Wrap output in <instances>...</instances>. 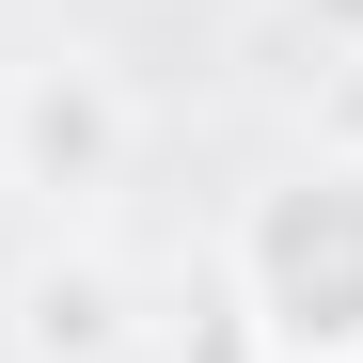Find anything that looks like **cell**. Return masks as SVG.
I'll list each match as a JSON object with an SVG mask.
<instances>
[{"label":"cell","mask_w":363,"mask_h":363,"mask_svg":"<svg viewBox=\"0 0 363 363\" xmlns=\"http://www.w3.org/2000/svg\"><path fill=\"white\" fill-rule=\"evenodd\" d=\"M237 316L269 363H363V143H300L237 190Z\"/></svg>","instance_id":"cell-1"},{"label":"cell","mask_w":363,"mask_h":363,"mask_svg":"<svg viewBox=\"0 0 363 363\" xmlns=\"http://www.w3.org/2000/svg\"><path fill=\"white\" fill-rule=\"evenodd\" d=\"M127 158H143L127 64H95V48H32V64L0 79V190L95 206V190H127Z\"/></svg>","instance_id":"cell-2"},{"label":"cell","mask_w":363,"mask_h":363,"mask_svg":"<svg viewBox=\"0 0 363 363\" xmlns=\"http://www.w3.org/2000/svg\"><path fill=\"white\" fill-rule=\"evenodd\" d=\"M0 347L16 363H143V284L111 237H32L0 269Z\"/></svg>","instance_id":"cell-3"},{"label":"cell","mask_w":363,"mask_h":363,"mask_svg":"<svg viewBox=\"0 0 363 363\" xmlns=\"http://www.w3.org/2000/svg\"><path fill=\"white\" fill-rule=\"evenodd\" d=\"M284 16L316 32V48H347V64H363V0H284Z\"/></svg>","instance_id":"cell-4"}]
</instances>
